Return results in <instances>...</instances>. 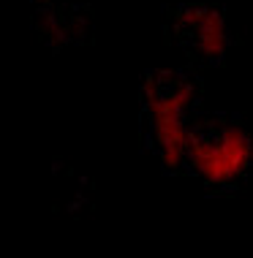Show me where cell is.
Wrapping results in <instances>:
<instances>
[{"label": "cell", "mask_w": 253, "mask_h": 258, "mask_svg": "<svg viewBox=\"0 0 253 258\" xmlns=\"http://www.w3.org/2000/svg\"><path fill=\"white\" fill-rule=\"evenodd\" d=\"M250 166L253 142L242 117L201 109L188 134L182 174H191L213 190H229L248 177Z\"/></svg>", "instance_id": "7a4b0ae2"}, {"label": "cell", "mask_w": 253, "mask_h": 258, "mask_svg": "<svg viewBox=\"0 0 253 258\" xmlns=\"http://www.w3.org/2000/svg\"><path fill=\"white\" fill-rule=\"evenodd\" d=\"M166 30L191 68L218 66L231 49V27L226 11L205 3H180L169 9Z\"/></svg>", "instance_id": "3957f363"}, {"label": "cell", "mask_w": 253, "mask_h": 258, "mask_svg": "<svg viewBox=\"0 0 253 258\" xmlns=\"http://www.w3.org/2000/svg\"><path fill=\"white\" fill-rule=\"evenodd\" d=\"M201 111V79L193 68H158L142 82V144L166 174H182L188 134Z\"/></svg>", "instance_id": "6da1fadb"}]
</instances>
